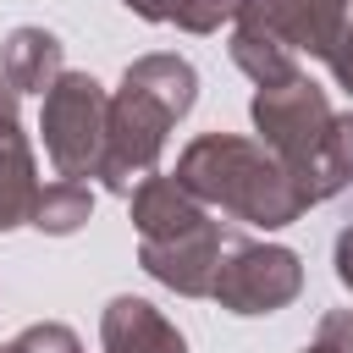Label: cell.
<instances>
[{
	"label": "cell",
	"mask_w": 353,
	"mask_h": 353,
	"mask_svg": "<svg viewBox=\"0 0 353 353\" xmlns=\"http://www.w3.org/2000/svg\"><path fill=\"white\" fill-rule=\"evenodd\" d=\"M199 99V72L182 55H138L121 72V88L110 94L105 110V160L99 182L110 193H132L165 149V132L193 110Z\"/></svg>",
	"instance_id": "1"
},
{
	"label": "cell",
	"mask_w": 353,
	"mask_h": 353,
	"mask_svg": "<svg viewBox=\"0 0 353 353\" xmlns=\"http://www.w3.org/2000/svg\"><path fill=\"white\" fill-rule=\"evenodd\" d=\"M176 182L204 204V210H226L248 226H292L309 204V193L292 182V171L254 138L237 132H204L176 154Z\"/></svg>",
	"instance_id": "2"
},
{
	"label": "cell",
	"mask_w": 353,
	"mask_h": 353,
	"mask_svg": "<svg viewBox=\"0 0 353 353\" xmlns=\"http://www.w3.org/2000/svg\"><path fill=\"white\" fill-rule=\"evenodd\" d=\"M254 127H259V143L309 193V204L342 193V182L331 171V127H336V110H331L325 88L309 72H292L287 83L254 88Z\"/></svg>",
	"instance_id": "3"
},
{
	"label": "cell",
	"mask_w": 353,
	"mask_h": 353,
	"mask_svg": "<svg viewBox=\"0 0 353 353\" xmlns=\"http://www.w3.org/2000/svg\"><path fill=\"white\" fill-rule=\"evenodd\" d=\"M105 110H110V94L88 77V72H61L50 88H44V116H39V132H44V154L61 176H99V160H105Z\"/></svg>",
	"instance_id": "4"
},
{
	"label": "cell",
	"mask_w": 353,
	"mask_h": 353,
	"mask_svg": "<svg viewBox=\"0 0 353 353\" xmlns=\"http://www.w3.org/2000/svg\"><path fill=\"white\" fill-rule=\"evenodd\" d=\"M303 292V259L281 243H243L226 237L210 298L232 314H276Z\"/></svg>",
	"instance_id": "5"
},
{
	"label": "cell",
	"mask_w": 353,
	"mask_h": 353,
	"mask_svg": "<svg viewBox=\"0 0 353 353\" xmlns=\"http://www.w3.org/2000/svg\"><path fill=\"white\" fill-rule=\"evenodd\" d=\"M237 28L276 39L292 55H331L347 28V0H237Z\"/></svg>",
	"instance_id": "6"
},
{
	"label": "cell",
	"mask_w": 353,
	"mask_h": 353,
	"mask_svg": "<svg viewBox=\"0 0 353 353\" xmlns=\"http://www.w3.org/2000/svg\"><path fill=\"white\" fill-rule=\"evenodd\" d=\"M221 248H226L221 221H199L193 232L160 237V243H138V265H143L154 281H165L171 292H182V298H210Z\"/></svg>",
	"instance_id": "7"
},
{
	"label": "cell",
	"mask_w": 353,
	"mask_h": 353,
	"mask_svg": "<svg viewBox=\"0 0 353 353\" xmlns=\"http://www.w3.org/2000/svg\"><path fill=\"white\" fill-rule=\"evenodd\" d=\"M99 342H105V353H188L182 331L149 298H132V292H121V298L105 303Z\"/></svg>",
	"instance_id": "8"
},
{
	"label": "cell",
	"mask_w": 353,
	"mask_h": 353,
	"mask_svg": "<svg viewBox=\"0 0 353 353\" xmlns=\"http://www.w3.org/2000/svg\"><path fill=\"white\" fill-rule=\"evenodd\" d=\"M132 226H138V243H160V237H176V232H193L199 221H210V210L176 182V176H143L132 193Z\"/></svg>",
	"instance_id": "9"
},
{
	"label": "cell",
	"mask_w": 353,
	"mask_h": 353,
	"mask_svg": "<svg viewBox=\"0 0 353 353\" xmlns=\"http://www.w3.org/2000/svg\"><path fill=\"white\" fill-rule=\"evenodd\" d=\"M66 72V44L50 28H11L0 44V77L17 94H44Z\"/></svg>",
	"instance_id": "10"
},
{
	"label": "cell",
	"mask_w": 353,
	"mask_h": 353,
	"mask_svg": "<svg viewBox=\"0 0 353 353\" xmlns=\"http://www.w3.org/2000/svg\"><path fill=\"white\" fill-rule=\"evenodd\" d=\"M33 199H39V171H33V149L22 132H6L0 138V232L22 226L33 215Z\"/></svg>",
	"instance_id": "11"
},
{
	"label": "cell",
	"mask_w": 353,
	"mask_h": 353,
	"mask_svg": "<svg viewBox=\"0 0 353 353\" xmlns=\"http://www.w3.org/2000/svg\"><path fill=\"white\" fill-rule=\"evenodd\" d=\"M88 215H94V193H88V182L61 176V182H44V188H39L28 221H33L39 232H50V237H72Z\"/></svg>",
	"instance_id": "12"
},
{
	"label": "cell",
	"mask_w": 353,
	"mask_h": 353,
	"mask_svg": "<svg viewBox=\"0 0 353 353\" xmlns=\"http://www.w3.org/2000/svg\"><path fill=\"white\" fill-rule=\"evenodd\" d=\"M143 22H176L188 33H215L221 22L237 17V0H121Z\"/></svg>",
	"instance_id": "13"
},
{
	"label": "cell",
	"mask_w": 353,
	"mask_h": 353,
	"mask_svg": "<svg viewBox=\"0 0 353 353\" xmlns=\"http://www.w3.org/2000/svg\"><path fill=\"white\" fill-rule=\"evenodd\" d=\"M232 61L265 88V83H287L292 72H303L298 66V55L292 50H281L276 39H265V33H248V28H232Z\"/></svg>",
	"instance_id": "14"
},
{
	"label": "cell",
	"mask_w": 353,
	"mask_h": 353,
	"mask_svg": "<svg viewBox=\"0 0 353 353\" xmlns=\"http://www.w3.org/2000/svg\"><path fill=\"white\" fill-rule=\"evenodd\" d=\"M11 353H83V342H77L72 325H61V320H39V325L17 331Z\"/></svg>",
	"instance_id": "15"
},
{
	"label": "cell",
	"mask_w": 353,
	"mask_h": 353,
	"mask_svg": "<svg viewBox=\"0 0 353 353\" xmlns=\"http://www.w3.org/2000/svg\"><path fill=\"white\" fill-rule=\"evenodd\" d=\"M331 171L342 188L353 182V116H336V127H331Z\"/></svg>",
	"instance_id": "16"
},
{
	"label": "cell",
	"mask_w": 353,
	"mask_h": 353,
	"mask_svg": "<svg viewBox=\"0 0 353 353\" xmlns=\"http://www.w3.org/2000/svg\"><path fill=\"white\" fill-rule=\"evenodd\" d=\"M320 342H331L336 353H353V309H331V314H320V331H314Z\"/></svg>",
	"instance_id": "17"
},
{
	"label": "cell",
	"mask_w": 353,
	"mask_h": 353,
	"mask_svg": "<svg viewBox=\"0 0 353 353\" xmlns=\"http://www.w3.org/2000/svg\"><path fill=\"white\" fill-rule=\"evenodd\" d=\"M331 61V72H336V83L353 94V11H347V28H342V39H336V50L325 55Z\"/></svg>",
	"instance_id": "18"
},
{
	"label": "cell",
	"mask_w": 353,
	"mask_h": 353,
	"mask_svg": "<svg viewBox=\"0 0 353 353\" xmlns=\"http://www.w3.org/2000/svg\"><path fill=\"white\" fill-rule=\"evenodd\" d=\"M331 259H336V281L353 292V226H342V232H336V248H331Z\"/></svg>",
	"instance_id": "19"
},
{
	"label": "cell",
	"mask_w": 353,
	"mask_h": 353,
	"mask_svg": "<svg viewBox=\"0 0 353 353\" xmlns=\"http://www.w3.org/2000/svg\"><path fill=\"white\" fill-rule=\"evenodd\" d=\"M6 132H22V121H17V88L0 77V138Z\"/></svg>",
	"instance_id": "20"
},
{
	"label": "cell",
	"mask_w": 353,
	"mask_h": 353,
	"mask_svg": "<svg viewBox=\"0 0 353 353\" xmlns=\"http://www.w3.org/2000/svg\"><path fill=\"white\" fill-rule=\"evenodd\" d=\"M0 353H11V342H6V347H0Z\"/></svg>",
	"instance_id": "21"
}]
</instances>
